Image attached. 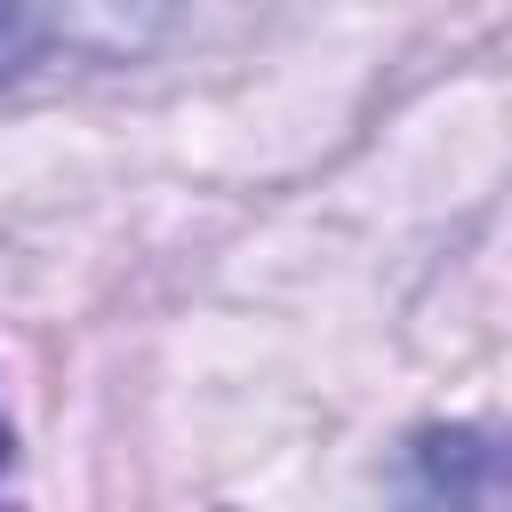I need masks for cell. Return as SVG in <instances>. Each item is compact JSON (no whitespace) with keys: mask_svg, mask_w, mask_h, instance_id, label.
Wrapping results in <instances>:
<instances>
[{"mask_svg":"<svg viewBox=\"0 0 512 512\" xmlns=\"http://www.w3.org/2000/svg\"><path fill=\"white\" fill-rule=\"evenodd\" d=\"M408 488L448 504H504V448L480 424H432L408 440Z\"/></svg>","mask_w":512,"mask_h":512,"instance_id":"cell-2","label":"cell"},{"mask_svg":"<svg viewBox=\"0 0 512 512\" xmlns=\"http://www.w3.org/2000/svg\"><path fill=\"white\" fill-rule=\"evenodd\" d=\"M176 24V0H0V88L40 72L48 56L136 64Z\"/></svg>","mask_w":512,"mask_h":512,"instance_id":"cell-1","label":"cell"}]
</instances>
